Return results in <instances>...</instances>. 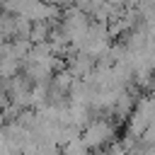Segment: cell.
<instances>
[{
    "label": "cell",
    "mask_w": 155,
    "mask_h": 155,
    "mask_svg": "<svg viewBox=\"0 0 155 155\" xmlns=\"http://www.w3.org/2000/svg\"><path fill=\"white\" fill-rule=\"evenodd\" d=\"M114 136H116V126L109 119H92L82 128V140L87 143L90 150H102V148L111 145Z\"/></svg>",
    "instance_id": "1"
},
{
    "label": "cell",
    "mask_w": 155,
    "mask_h": 155,
    "mask_svg": "<svg viewBox=\"0 0 155 155\" xmlns=\"http://www.w3.org/2000/svg\"><path fill=\"white\" fill-rule=\"evenodd\" d=\"M61 153H63V155H92L90 148H87V143L82 140V136H78V138H73L70 143H65V145L61 148Z\"/></svg>",
    "instance_id": "2"
},
{
    "label": "cell",
    "mask_w": 155,
    "mask_h": 155,
    "mask_svg": "<svg viewBox=\"0 0 155 155\" xmlns=\"http://www.w3.org/2000/svg\"><path fill=\"white\" fill-rule=\"evenodd\" d=\"M5 126H7V116H5V109L0 107V131H2Z\"/></svg>",
    "instance_id": "3"
}]
</instances>
